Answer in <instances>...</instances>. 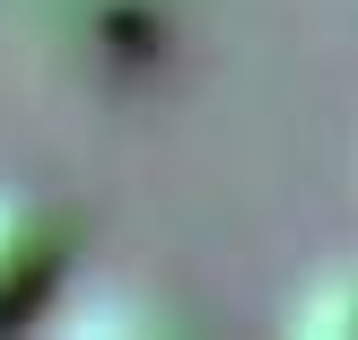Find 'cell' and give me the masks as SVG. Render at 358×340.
<instances>
[{
    "label": "cell",
    "mask_w": 358,
    "mask_h": 340,
    "mask_svg": "<svg viewBox=\"0 0 358 340\" xmlns=\"http://www.w3.org/2000/svg\"><path fill=\"white\" fill-rule=\"evenodd\" d=\"M70 262H79V219L70 201H52L44 184L0 175V332L35 323L62 297Z\"/></svg>",
    "instance_id": "6da1fadb"
},
{
    "label": "cell",
    "mask_w": 358,
    "mask_h": 340,
    "mask_svg": "<svg viewBox=\"0 0 358 340\" xmlns=\"http://www.w3.org/2000/svg\"><path fill=\"white\" fill-rule=\"evenodd\" d=\"M289 332L306 340H358V262H332L289 297Z\"/></svg>",
    "instance_id": "7a4b0ae2"
}]
</instances>
